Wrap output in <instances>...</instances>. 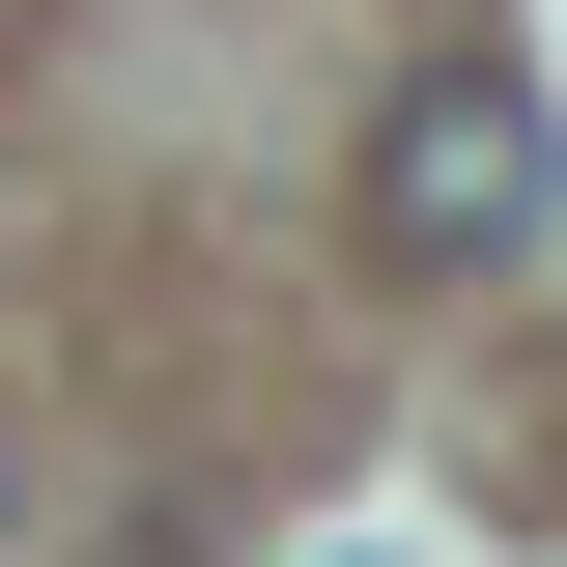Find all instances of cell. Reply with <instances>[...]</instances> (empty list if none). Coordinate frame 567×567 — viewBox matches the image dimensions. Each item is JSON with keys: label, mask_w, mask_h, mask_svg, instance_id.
I'll list each match as a JSON object with an SVG mask.
<instances>
[{"label": "cell", "mask_w": 567, "mask_h": 567, "mask_svg": "<svg viewBox=\"0 0 567 567\" xmlns=\"http://www.w3.org/2000/svg\"><path fill=\"white\" fill-rule=\"evenodd\" d=\"M539 199H567V142H539L511 58H425L398 114H369V284H511Z\"/></svg>", "instance_id": "6da1fadb"}]
</instances>
